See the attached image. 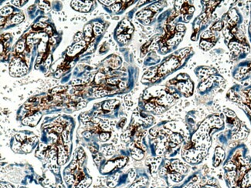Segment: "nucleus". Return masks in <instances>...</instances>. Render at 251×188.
Returning a JSON list of instances; mask_svg holds the SVG:
<instances>
[{
	"label": "nucleus",
	"mask_w": 251,
	"mask_h": 188,
	"mask_svg": "<svg viewBox=\"0 0 251 188\" xmlns=\"http://www.w3.org/2000/svg\"><path fill=\"white\" fill-rule=\"evenodd\" d=\"M158 6H159V4L152 5L149 9L140 11L137 14V18L139 20L142 21L144 24H149L151 21V17L153 16L154 12L158 11V9H159Z\"/></svg>",
	"instance_id": "9d476101"
},
{
	"label": "nucleus",
	"mask_w": 251,
	"mask_h": 188,
	"mask_svg": "<svg viewBox=\"0 0 251 188\" xmlns=\"http://www.w3.org/2000/svg\"><path fill=\"white\" fill-rule=\"evenodd\" d=\"M100 3L105 5V6H111L113 3H114V1H100Z\"/></svg>",
	"instance_id": "c9c22d12"
},
{
	"label": "nucleus",
	"mask_w": 251,
	"mask_h": 188,
	"mask_svg": "<svg viewBox=\"0 0 251 188\" xmlns=\"http://www.w3.org/2000/svg\"><path fill=\"white\" fill-rule=\"evenodd\" d=\"M133 32H134V27L130 22L126 19L123 20L116 29L118 41L123 44L126 43L131 38V35L132 34Z\"/></svg>",
	"instance_id": "6e6552de"
},
{
	"label": "nucleus",
	"mask_w": 251,
	"mask_h": 188,
	"mask_svg": "<svg viewBox=\"0 0 251 188\" xmlns=\"http://www.w3.org/2000/svg\"><path fill=\"white\" fill-rule=\"evenodd\" d=\"M24 48H25V43L24 41L21 40L19 41V42H18L17 44H16V51L18 53H21L23 52V50H24Z\"/></svg>",
	"instance_id": "b1692460"
},
{
	"label": "nucleus",
	"mask_w": 251,
	"mask_h": 188,
	"mask_svg": "<svg viewBox=\"0 0 251 188\" xmlns=\"http://www.w3.org/2000/svg\"><path fill=\"white\" fill-rule=\"evenodd\" d=\"M207 7H206L205 11L202 12L201 15H199V17L196 19L195 22L193 23V35L192 36V39L193 41H196L197 38V34L200 31V29L202 26H205L207 23L208 19L210 17V15L212 14V11L214 10L215 7H217V5L219 4V2H207Z\"/></svg>",
	"instance_id": "423d86ee"
},
{
	"label": "nucleus",
	"mask_w": 251,
	"mask_h": 188,
	"mask_svg": "<svg viewBox=\"0 0 251 188\" xmlns=\"http://www.w3.org/2000/svg\"><path fill=\"white\" fill-rule=\"evenodd\" d=\"M23 19H24V16L23 14H16L13 16L11 21L13 24H19L22 23Z\"/></svg>",
	"instance_id": "aec40b11"
},
{
	"label": "nucleus",
	"mask_w": 251,
	"mask_h": 188,
	"mask_svg": "<svg viewBox=\"0 0 251 188\" xmlns=\"http://www.w3.org/2000/svg\"><path fill=\"white\" fill-rule=\"evenodd\" d=\"M131 155L136 160H140L144 157V151L139 144H132L131 145Z\"/></svg>",
	"instance_id": "4468645a"
},
{
	"label": "nucleus",
	"mask_w": 251,
	"mask_h": 188,
	"mask_svg": "<svg viewBox=\"0 0 251 188\" xmlns=\"http://www.w3.org/2000/svg\"><path fill=\"white\" fill-rule=\"evenodd\" d=\"M108 60V66L113 69H118L121 65V59L119 56H112L111 57L107 58Z\"/></svg>",
	"instance_id": "dca6fc26"
},
{
	"label": "nucleus",
	"mask_w": 251,
	"mask_h": 188,
	"mask_svg": "<svg viewBox=\"0 0 251 188\" xmlns=\"http://www.w3.org/2000/svg\"><path fill=\"white\" fill-rule=\"evenodd\" d=\"M110 137H111V133L110 132H104L100 134V139L104 142L108 140Z\"/></svg>",
	"instance_id": "393cba45"
},
{
	"label": "nucleus",
	"mask_w": 251,
	"mask_h": 188,
	"mask_svg": "<svg viewBox=\"0 0 251 188\" xmlns=\"http://www.w3.org/2000/svg\"><path fill=\"white\" fill-rule=\"evenodd\" d=\"M218 33L211 27L209 30H206L201 34L199 46L202 50L208 51L215 46L219 37Z\"/></svg>",
	"instance_id": "0eeeda50"
},
{
	"label": "nucleus",
	"mask_w": 251,
	"mask_h": 188,
	"mask_svg": "<svg viewBox=\"0 0 251 188\" xmlns=\"http://www.w3.org/2000/svg\"><path fill=\"white\" fill-rule=\"evenodd\" d=\"M103 79H104V75L101 74V73H98L97 75H96L95 81L97 83V84H99V83L101 82Z\"/></svg>",
	"instance_id": "c756f323"
},
{
	"label": "nucleus",
	"mask_w": 251,
	"mask_h": 188,
	"mask_svg": "<svg viewBox=\"0 0 251 188\" xmlns=\"http://www.w3.org/2000/svg\"><path fill=\"white\" fill-rule=\"evenodd\" d=\"M226 158V152L223 148L220 146H217L214 150L213 157H212V166L217 168L222 164Z\"/></svg>",
	"instance_id": "f8f14e48"
},
{
	"label": "nucleus",
	"mask_w": 251,
	"mask_h": 188,
	"mask_svg": "<svg viewBox=\"0 0 251 188\" xmlns=\"http://www.w3.org/2000/svg\"><path fill=\"white\" fill-rule=\"evenodd\" d=\"M250 70H251V65L240 66L238 69V70L237 71V73H236L235 78L237 79H242L247 73L250 72Z\"/></svg>",
	"instance_id": "f3484780"
},
{
	"label": "nucleus",
	"mask_w": 251,
	"mask_h": 188,
	"mask_svg": "<svg viewBox=\"0 0 251 188\" xmlns=\"http://www.w3.org/2000/svg\"><path fill=\"white\" fill-rule=\"evenodd\" d=\"M84 135L86 136V137H88V136H89L90 135H91V134H90L89 132H88V134H84Z\"/></svg>",
	"instance_id": "4c0bfd02"
},
{
	"label": "nucleus",
	"mask_w": 251,
	"mask_h": 188,
	"mask_svg": "<svg viewBox=\"0 0 251 188\" xmlns=\"http://www.w3.org/2000/svg\"><path fill=\"white\" fill-rule=\"evenodd\" d=\"M87 105V102H85V101H83V102H81L79 103V104H77V109H82V108H84V106Z\"/></svg>",
	"instance_id": "f704fd0d"
},
{
	"label": "nucleus",
	"mask_w": 251,
	"mask_h": 188,
	"mask_svg": "<svg viewBox=\"0 0 251 188\" xmlns=\"http://www.w3.org/2000/svg\"><path fill=\"white\" fill-rule=\"evenodd\" d=\"M109 94H112V93L107 90V89H100V90L96 91L94 93V96L96 97H103V96H106Z\"/></svg>",
	"instance_id": "412c9836"
},
{
	"label": "nucleus",
	"mask_w": 251,
	"mask_h": 188,
	"mask_svg": "<svg viewBox=\"0 0 251 188\" xmlns=\"http://www.w3.org/2000/svg\"><path fill=\"white\" fill-rule=\"evenodd\" d=\"M83 37H84V35H83L82 33H77L75 35V36H74V41H75V42H78V43L81 42V41H82Z\"/></svg>",
	"instance_id": "bb28decb"
},
{
	"label": "nucleus",
	"mask_w": 251,
	"mask_h": 188,
	"mask_svg": "<svg viewBox=\"0 0 251 188\" xmlns=\"http://www.w3.org/2000/svg\"><path fill=\"white\" fill-rule=\"evenodd\" d=\"M13 9L10 6H6V7L3 8L1 10V15L2 16H8L13 13Z\"/></svg>",
	"instance_id": "5701e85b"
},
{
	"label": "nucleus",
	"mask_w": 251,
	"mask_h": 188,
	"mask_svg": "<svg viewBox=\"0 0 251 188\" xmlns=\"http://www.w3.org/2000/svg\"><path fill=\"white\" fill-rule=\"evenodd\" d=\"M12 3H13V5H15L16 6H22L25 3H27V1H13Z\"/></svg>",
	"instance_id": "2f4dec72"
},
{
	"label": "nucleus",
	"mask_w": 251,
	"mask_h": 188,
	"mask_svg": "<svg viewBox=\"0 0 251 188\" xmlns=\"http://www.w3.org/2000/svg\"><path fill=\"white\" fill-rule=\"evenodd\" d=\"M64 89H65V88L63 87V86H57V87L53 89L52 91H51V93H52V94H56V93L62 92V91L64 90Z\"/></svg>",
	"instance_id": "c85d7f7f"
},
{
	"label": "nucleus",
	"mask_w": 251,
	"mask_h": 188,
	"mask_svg": "<svg viewBox=\"0 0 251 188\" xmlns=\"http://www.w3.org/2000/svg\"><path fill=\"white\" fill-rule=\"evenodd\" d=\"M93 29H94V34H95L96 36H99V35H101V33H102L103 29H104V26H103V25L101 24V23H94V26Z\"/></svg>",
	"instance_id": "6ab92c4d"
},
{
	"label": "nucleus",
	"mask_w": 251,
	"mask_h": 188,
	"mask_svg": "<svg viewBox=\"0 0 251 188\" xmlns=\"http://www.w3.org/2000/svg\"><path fill=\"white\" fill-rule=\"evenodd\" d=\"M189 169L186 164L179 159L165 160L164 166L159 168V176L167 177L170 182L181 184L186 180Z\"/></svg>",
	"instance_id": "7ed1b4c3"
},
{
	"label": "nucleus",
	"mask_w": 251,
	"mask_h": 188,
	"mask_svg": "<svg viewBox=\"0 0 251 188\" xmlns=\"http://www.w3.org/2000/svg\"><path fill=\"white\" fill-rule=\"evenodd\" d=\"M225 126L222 116L210 114L197 124L182 150V157L190 166L199 165L209 153L212 136Z\"/></svg>",
	"instance_id": "f257e3e1"
},
{
	"label": "nucleus",
	"mask_w": 251,
	"mask_h": 188,
	"mask_svg": "<svg viewBox=\"0 0 251 188\" xmlns=\"http://www.w3.org/2000/svg\"><path fill=\"white\" fill-rule=\"evenodd\" d=\"M111 9H112V11L114 12H118L119 9H121V3H115V4L112 6Z\"/></svg>",
	"instance_id": "473e14b6"
},
{
	"label": "nucleus",
	"mask_w": 251,
	"mask_h": 188,
	"mask_svg": "<svg viewBox=\"0 0 251 188\" xmlns=\"http://www.w3.org/2000/svg\"><path fill=\"white\" fill-rule=\"evenodd\" d=\"M84 36H86V38H90L91 37V35H92V26H91V24H87L86 25L84 29Z\"/></svg>",
	"instance_id": "4be33fe9"
},
{
	"label": "nucleus",
	"mask_w": 251,
	"mask_h": 188,
	"mask_svg": "<svg viewBox=\"0 0 251 188\" xmlns=\"http://www.w3.org/2000/svg\"><path fill=\"white\" fill-rule=\"evenodd\" d=\"M39 7L41 8L42 9H44V10H49L50 6V3L49 2H44L42 1L39 3Z\"/></svg>",
	"instance_id": "a878e982"
},
{
	"label": "nucleus",
	"mask_w": 251,
	"mask_h": 188,
	"mask_svg": "<svg viewBox=\"0 0 251 188\" xmlns=\"http://www.w3.org/2000/svg\"><path fill=\"white\" fill-rule=\"evenodd\" d=\"M16 138L17 140L23 141L25 140V138H26V135L23 134H18L16 135Z\"/></svg>",
	"instance_id": "7c9ffc66"
},
{
	"label": "nucleus",
	"mask_w": 251,
	"mask_h": 188,
	"mask_svg": "<svg viewBox=\"0 0 251 188\" xmlns=\"http://www.w3.org/2000/svg\"><path fill=\"white\" fill-rule=\"evenodd\" d=\"M172 85H175L178 93L188 98L192 96L194 92V84L192 79L186 73H181L175 79L170 81Z\"/></svg>",
	"instance_id": "39448f33"
},
{
	"label": "nucleus",
	"mask_w": 251,
	"mask_h": 188,
	"mask_svg": "<svg viewBox=\"0 0 251 188\" xmlns=\"http://www.w3.org/2000/svg\"><path fill=\"white\" fill-rule=\"evenodd\" d=\"M85 46V42L84 40L81 41L79 43H76L75 45L71 47L67 52V55L70 56H74L81 52Z\"/></svg>",
	"instance_id": "2eb2a0df"
},
{
	"label": "nucleus",
	"mask_w": 251,
	"mask_h": 188,
	"mask_svg": "<svg viewBox=\"0 0 251 188\" xmlns=\"http://www.w3.org/2000/svg\"><path fill=\"white\" fill-rule=\"evenodd\" d=\"M27 68L20 59H16L12 63L9 67V72L13 76H21L26 73Z\"/></svg>",
	"instance_id": "9b49d317"
},
{
	"label": "nucleus",
	"mask_w": 251,
	"mask_h": 188,
	"mask_svg": "<svg viewBox=\"0 0 251 188\" xmlns=\"http://www.w3.org/2000/svg\"><path fill=\"white\" fill-rule=\"evenodd\" d=\"M192 53V48L181 49L177 53L168 58L159 67L154 68L144 73L143 80L146 79V82H155L159 78L177 70L179 68L183 66Z\"/></svg>",
	"instance_id": "f03ea898"
},
{
	"label": "nucleus",
	"mask_w": 251,
	"mask_h": 188,
	"mask_svg": "<svg viewBox=\"0 0 251 188\" xmlns=\"http://www.w3.org/2000/svg\"><path fill=\"white\" fill-rule=\"evenodd\" d=\"M101 151L105 156H112L114 153V147L111 145H105L101 147Z\"/></svg>",
	"instance_id": "a211bd4d"
},
{
	"label": "nucleus",
	"mask_w": 251,
	"mask_h": 188,
	"mask_svg": "<svg viewBox=\"0 0 251 188\" xmlns=\"http://www.w3.org/2000/svg\"><path fill=\"white\" fill-rule=\"evenodd\" d=\"M92 6V2L90 1H73L71 2V6L76 11L87 13L91 9Z\"/></svg>",
	"instance_id": "ddd939ff"
},
{
	"label": "nucleus",
	"mask_w": 251,
	"mask_h": 188,
	"mask_svg": "<svg viewBox=\"0 0 251 188\" xmlns=\"http://www.w3.org/2000/svg\"><path fill=\"white\" fill-rule=\"evenodd\" d=\"M83 84V80L81 79H75L72 81V85H81Z\"/></svg>",
	"instance_id": "72a5a7b5"
},
{
	"label": "nucleus",
	"mask_w": 251,
	"mask_h": 188,
	"mask_svg": "<svg viewBox=\"0 0 251 188\" xmlns=\"http://www.w3.org/2000/svg\"><path fill=\"white\" fill-rule=\"evenodd\" d=\"M175 13L179 12L180 14L182 15L183 20L186 23H189V21L192 19L193 15L195 8L189 2H175Z\"/></svg>",
	"instance_id": "1a4fd4ad"
},
{
	"label": "nucleus",
	"mask_w": 251,
	"mask_h": 188,
	"mask_svg": "<svg viewBox=\"0 0 251 188\" xmlns=\"http://www.w3.org/2000/svg\"><path fill=\"white\" fill-rule=\"evenodd\" d=\"M46 26V24H44V23H36V25H34V26H33V28H34V29H44V28H45Z\"/></svg>",
	"instance_id": "cd10ccee"
},
{
	"label": "nucleus",
	"mask_w": 251,
	"mask_h": 188,
	"mask_svg": "<svg viewBox=\"0 0 251 188\" xmlns=\"http://www.w3.org/2000/svg\"><path fill=\"white\" fill-rule=\"evenodd\" d=\"M202 170L189 176L183 182L173 188H221L217 178L208 175L207 171Z\"/></svg>",
	"instance_id": "20e7f679"
},
{
	"label": "nucleus",
	"mask_w": 251,
	"mask_h": 188,
	"mask_svg": "<svg viewBox=\"0 0 251 188\" xmlns=\"http://www.w3.org/2000/svg\"><path fill=\"white\" fill-rule=\"evenodd\" d=\"M50 63H51V56H49V58H48L47 59H46V65L47 66H50Z\"/></svg>",
	"instance_id": "e433bc0d"
}]
</instances>
